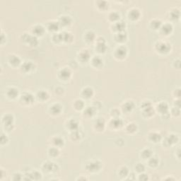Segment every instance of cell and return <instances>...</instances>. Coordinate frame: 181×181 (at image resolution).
Here are the masks:
<instances>
[{"label":"cell","mask_w":181,"mask_h":181,"mask_svg":"<svg viewBox=\"0 0 181 181\" xmlns=\"http://www.w3.org/2000/svg\"><path fill=\"white\" fill-rule=\"evenodd\" d=\"M2 121L4 127L5 129V131L9 132L11 131L14 127V117L13 114L11 113H6L2 116Z\"/></svg>","instance_id":"obj_1"},{"label":"cell","mask_w":181,"mask_h":181,"mask_svg":"<svg viewBox=\"0 0 181 181\" xmlns=\"http://www.w3.org/2000/svg\"><path fill=\"white\" fill-rule=\"evenodd\" d=\"M103 164L100 161L94 160L91 161L86 165V171L91 173H96L101 170Z\"/></svg>","instance_id":"obj_2"},{"label":"cell","mask_w":181,"mask_h":181,"mask_svg":"<svg viewBox=\"0 0 181 181\" xmlns=\"http://www.w3.org/2000/svg\"><path fill=\"white\" fill-rule=\"evenodd\" d=\"M141 108L142 109V114L145 118H151L154 115V109L149 100H146L142 103Z\"/></svg>","instance_id":"obj_3"},{"label":"cell","mask_w":181,"mask_h":181,"mask_svg":"<svg viewBox=\"0 0 181 181\" xmlns=\"http://www.w3.org/2000/svg\"><path fill=\"white\" fill-rule=\"evenodd\" d=\"M22 41L23 43L27 44L30 47L34 48L36 47L38 44V41L37 37H35V35H30L28 33H24L22 35Z\"/></svg>","instance_id":"obj_4"},{"label":"cell","mask_w":181,"mask_h":181,"mask_svg":"<svg viewBox=\"0 0 181 181\" xmlns=\"http://www.w3.org/2000/svg\"><path fill=\"white\" fill-rule=\"evenodd\" d=\"M156 50L161 54H166L170 50V44L166 41H158L156 44Z\"/></svg>","instance_id":"obj_5"},{"label":"cell","mask_w":181,"mask_h":181,"mask_svg":"<svg viewBox=\"0 0 181 181\" xmlns=\"http://www.w3.org/2000/svg\"><path fill=\"white\" fill-rule=\"evenodd\" d=\"M58 166L53 161H45L42 166V168L44 171L48 173H55L58 170Z\"/></svg>","instance_id":"obj_6"},{"label":"cell","mask_w":181,"mask_h":181,"mask_svg":"<svg viewBox=\"0 0 181 181\" xmlns=\"http://www.w3.org/2000/svg\"><path fill=\"white\" fill-rule=\"evenodd\" d=\"M8 63L11 67H21V58L19 57V56H18L15 54H10L8 56Z\"/></svg>","instance_id":"obj_7"},{"label":"cell","mask_w":181,"mask_h":181,"mask_svg":"<svg viewBox=\"0 0 181 181\" xmlns=\"http://www.w3.org/2000/svg\"><path fill=\"white\" fill-rule=\"evenodd\" d=\"M96 41V50H97L98 53H106V50H107V45L106 44L105 39L102 37H99Z\"/></svg>","instance_id":"obj_8"},{"label":"cell","mask_w":181,"mask_h":181,"mask_svg":"<svg viewBox=\"0 0 181 181\" xmlns=\"http://www.w3.org/2000/svg\"><path fill=\"white\" fill-rule=\"evenodd\" d=\"M127 55V49L125 46L120 45L116 48L115 52V57L119 60H123Z\"/></svg>","instance_id":"obj_9"},{"label":"cell","mask_w":181,"mask_h":181,"mask_svg":"<svg viewBox=\"0 0 181 181\" xmlns=\"http://www.w3.org/2000/svg\"><path fill=\"white\" fill-rule=\"evenodd\" d=\"M35 100L34 96L30 92H25L21 96V101L25 105H31Z\"/></svg>","instance_id":"obj_10"},{"label":"cell","mask_w":181,"mask_h":181,"mask_svg":"<svg viewBox=\"0 0 181 181\" xmlns=\"http://www.w3.org/2000/svg\"><path fill=\"white\" fill-rule=\"evenodd\" d=\"M21 71L26 74L31 73L35 69V64L31 61L23 62L21 65Z\"/></svg>","instance_id":"obj_11"},{"label":"cell","mask_w":181,"mask_h":181,"mask_svg":"<svg viewBox=\"0 0 181 181\" xmlns=\"http://www.w3.org/2000/svg\"><path fill=\"white\" fill-rule=\"evenodd\" d=\"M134 107H135V104H134V101H132V100H127L122 104V109L127 113H130L134 110Z\"/></svg>","instance_id":"obj_12"},{"label":"cell","mask_w":181,"mask_h":181,"mask_svg":"<svg viewBox=\"0 0 181 181\" xmlns=\"http://www.w3.org/2000/svg\"><path fill=\"white\" fill-rule=\"evenodd\" d=\"M6 94H7V97L10 98V99H15L19 96V91L17 88L12 86V87H9L8 88Z\"/></svg>","instance_id":"obj_13"},{"label":"cell","mask_w":181,"mask_h":181,"mask_svg":"<svg viewBox=\"0 0 181 181\" xmlns=\"http://www.w3.org/2000/svg\"><path fill=\"white\" fill-rule=\"evenodd\" d=\"M78 58H79V60H80L81 62H88L91 58V54L89 51L86 49L80 50L79 55H78Z\"/></svg>","instance_id":"obj_14"},{"label":"cell","mask_w":181,"mask_h":181,"mask_svg":"<svg viewBox=\"0 0 181 181\" xmlns=\"http://www.w3.org/2000/svg\"><path fill=\"white\" fill-rule=\"evenodd\" d=\"M62 109H63V107H62L61 104L58 103H55L53 104V105L50 106V111L53 115H59L60 114H61Z\"/></svg>","instance_id":"obj_15"},{"label":"cell","mask_w":181,"mask_h":181,"mask_svg":"<svg viewBox=\"0 0 181 181\" xmlns=\"http://www.w3.org/2000/svg\"><path fill=\"white\" fill-rule=\"evenodd\" d=\"M32 33L33 35H35V37H39V36H42L45 33V28H44L42 25H35L32 29Z\"/></svg>","instance_id":"obj_16"},{"label":"cell","mask_w":181,"mask_h":181,"mask_svg":"<svg viewBox=\"0 0 181 181\" xmlns=\"http://www.w3.org/2000/svg\"><path fill=\"white\" fill-rule=\"evenodd\" d=\"M122 125H123V121L119 118H113L110 122V126L115 130L120 129Z\"/></svg>","instance_id":"obj_17"},{"label":"cell","mask_w":181,"mask_h":181,"mask_svg":"<svg viewBox=\"0 0 181 181\" xmlns=\"http://www.w3.org/2000/svg\"><path fill=\"white\" fill-rule=\"evenodd\" d=\"M106 126V121L103 118H100L96 120L95 124H94V127L97 131L102 132L103 130H104Z\"/></svg>","instance_id":"obj_18"},{"label":"cell","mask_w":181,"mask_h":181,"mask_svg":"<svg viewBox=\"0 0 181 181\" xmlns=\"http://www.w3.org/2000/svg\"><path fill=\"white\" fill-rule=\"evenodd\" d=\"M36 97H37V98L39 100H41L42 102H44L49 99L50 95L46 90H41L37 93Z\"/></svg>","instance_id":"obj_19"},{"label":"cell","mask_w":181,"mask_h":181,"mask_svg":"<svg viewBox=\"0 0 181 181\" xmlns=\"http://www.w3.org/2000/svg\"><path fill=\"white\" fill-rule=\"evenodd\" d=\"M71 75H72V72L70 71V69L66 67L62 68L59 72L60 77L63 80L69 79Z\"/></svg>","instance_id":"obj_20"},{"label":"cell","mask_w":181,"mask_h":181,"mask_svg":"<svg viewBox=\"0 0 181 181\" xmlns=\"http://www.w3.org/2000/svg\"><path fill=\"white\" fill-rule=\"evenodd\" d=\"M140 11L138 9H136V8H133L129 12V18H130V19L133 20V21H136V20L140 19Z\"/></svg>","instance_id":"obj_21"},{"label":"cell","mask_w":181,"mask_h":181,"mask_svg":"<svg viewBox=\"0 0 181 181\" xmlns=\"http://www.w3.org/2000/svg\"><path fill=\"white\" fill-rule=\"evenodd\" d=\"M52 143L53 144V146L60 148L63 146L64 144V140L60 136H55L52 139Z\"/></svg>","instance_id":"obj_22"},{"label":"cell","mask_w":181,"mask_h":181,"mask_svg":"<svg viewBox=\"0 0 181 181\" xmlns=\"http://www.w3.org/2000/svg\"><path fill=\"white\" fill-rule=\"evenodd\" d=\"M91 64L94 67L96 68H100L103 67V60L100 56H95L92 58L91 60Z\"/></svg>","instance_id":"obj_23"},{"label":"cell","mask_w":181,"mask_h":181,"mask_svg":"<svg viewBox=\"0 0 181 181\" xmlns=\"http://www.w3.org/2000/svg\"><path fill=\"white\" fill-rule=\"evenodd\" d=\"M81 94L84 98H91L94 94V89L91 87H89V86H86V87L84 88L83 89H82Z\"/></svg>","instance_id":"obj_24"},{"label":"cell","mask_w":181,"mask_h":181,"mask_svg":"<svg viewBox=\"0 0 181 181\" xmlns=\"http://www.w3.org/2000/svg\"><path fill=\"white\" fill-rule=\"evenodd\" d=\"M130 173V172L129 170V168L126 166H120L119 169H118V175L122 178L125 179V178L129 176Z\"/></svg>","instance_id":"obj_25"},{"label":"cell","mask_w":181,"mask_h":181,"mask_svg":"<svg viewBox=\"0 0 181 181\" xmlns=\"http://www.w3.org/2000/svg\"><path fill=\"white\" fill-rule=\"evenodd\" d=\"M149 140L152 141V142L157 143V142H160L161 140V135L158 132H152L149 134Z\"/></svg>","instance_id":"obj_26"},{"label":"cell","mask_w":181,"mask_h":181,"mask_svg":"<svg viewBox=\"0 0 181 181\" xmlns=\"http://www.w3.org/2000/svg\"><path fill=\"white\" fill-rule=\"evenodd\" d=\"M157 110L161 114L165 115L168 112V106L166 102H161L157 106Z\"/></svg>","instance_id":"obj_27"},{"label":"cell","mask_w":181,"mask_h":181,"mask_svg":"<svg viewBox=\"0 0 181 181\" xmlns=\"http://www.w3.org/2000/svg\"><path fill=\"white\" fill-rule=\"evenodd\" d=\"M58 22H59L60 26H69L72 23V19L69 16H62V17H60Z\"/></svg>","instance_id":"obj_28"},{"label":"cell","mask_w":181,"mask_h":181,"mask_svg":"<svg viewBox=\"0 0 181 181\" xmlns=\"http://www.w3.org/2000/svg\"><path fill=\"white\" fill-rule=\"evenodd\" d=\"M161 32L164 35H169L170 33H171V32L173 31V26L172 24H170L169 23H166L164 24V25L161 26Z\"/></svg>","instance_id":"obj_29"},{"label":"cell","mask_w":181,"mask_h":181,"mask_svg":"<svg viewBox=\"0 0 181 181\" xmlns=\"http://www.w3.org/2000/svg\"><path fill=\"white\" fill-rule=\"evenodd\" d=\"M84 38L87 43H93L96 40V34L93 31H88L84 35Z\"/></svg>","instance_id":"obj_30"},{"label":"cell","mask_w":181,"mask_h":181,"mask_svg":"<svg viewBox=\"0 0 181 181\" xmlns=\"http://www.w3.org/2000/svg\"><path fill=\"white\" fill-rule=\"evenodd\" d=\"M127 35L124 31L118 32V33H116L115 37V41L118 42V43H124L127 40Z\"/></svg>","instance_id":"obj_31"},{"label":"cell","mask_w":181,"mask_h":181,"mask_svg":"<svg viewBox=\"0 0 181 181\" xmlns=\"http://www.w3.org/2000/svg\"><path fill=\"white\" fill-rule=\"evenodd\" d=\"M67 128H69L70 131H75V130H78L79 128V123L74 119L69 120L67 122Z\"/></svg>","instance_id":"obj_32"},{"label":"cell","mask_w":181,"mask_h":181,"mask_svg":"<svg viewBox=\"0 0 181 181\" xmlns=\"http://www.w3.org/2000/svg\"><path fill=\"white\" fill-rule=\"evenodd\" d=\"M96 108L95 107H92V106H89L85 108L84 110V115L86 118H92L96 113Z\"/></svg>","instance_id":"obj_33"},{"label":"cell","mask_w":181,"mask_h":181,"mask_svg":"<svg viewBox=\"0 0 181 181\" xmlns=\"http://www.w3.org/2000/svg\"><path fill=\"white\" fill-rule=\"evenodd\" d=\"M137 130V125L134 122H130L125 127V131L129 134H133Z\"/></svg>","instance_id":"obj_34"},{"label":"cell","mask_w":181,"mask_h":181,"mask_svg":"<svg viewBox=\"0 0 181 181\" xmlns=\"http://www.w3.org/2000/svg\"><path fill=\"white\" fill-rule=\"evenodd\" d=\"M178 141V135H176V134H171L166 138V142L168 144V145L170 146V145H172V144L177 143Z\"/></svg>","instance_id":"obj_35"},{"label":"cell","mask_w":181,"mask_h":181,"mask_svg":"<svg viewBox=\"0 0 181 181\" xmlns=\"http://www.w3.org/2000/svg\"><path fill=\"white\" fill-rule=\"evenodd\" d=\"M73 106L74 108H75L76 110H81L84 109V108H85L84 102L81 99H76L74 100Z\"/></svg>","instance_id":"obj_36"},{"label":"cell","mask_w":181,"mask_h":181,"mask_svg":"<svg viewBox=\"0 0 181 181\" xmlns=\"http://www.w3.org/2000/svg\"><path fill=\"white\" fill-rule=\"evenodd\" d=\"M60 27V25L58 21H51L48 24V29L50 31H57Z\"/></svg>","instance_id":"obj_37"},{"label":"cell","mask_w":181,"mask_h":181,"mask_svg":"<svg viewBox=\"0 0 181 181\" xmlns=\"http://www.w3.org/2000/svg\"><path fill=\"white\" fill-rule=\"evenodd\" d=\"M125 23L123 21H118L114 24V29L118 32H122L124 31V29H125Z\"/></svg>","instance_id":"obj_38"},{"label":"cell","mask_w":181,"mask_h":181,"mask_svg":"<svg viewBox=\"0 0 181 181\" xmlns=\"http://www.w3.org/2000/svg\"><path fill=\"white\" fill-rule=\"evenodd\" d=\"M148 164L149 166L152 168H156L158 166L159 164V160L157 157H155V156H152L148 159Z\"/></svg>","instance_id":"obj_39"},{"label":"cell","mask_w":181,"mask_h":181,"mask_svg":"<svg viewBox=\"0 0 181 181\" xmlns=\"http://www.w3.org/2000/svg\"><path fill=\"white\" fill-rule=\"evenodd\" d=\"M153 155L152 151L149 149H144L141 152V156L143 158V159H149L150 157H152Z\"/></svg>","instance_id":"obj_40"},{"label":"cell","mask_w":181,"mask_h":181,"mask_svg":"<svg viewBox=\"0 0 181 181\" xmlns=\"http://www.w3.org/2000/svg\"><path fill=\"white\" fill-rule=\"evenodd\" d=\"M120 17V14L115 11L111 12V13L109 14V17H108L110 21L112 22H114V23H116V22L119 21Z\"/></svg>","instance_id":"obj_41"},{"label":"cell","mask_w":181,"mask_h":181,"mask_svg":"<svg viewBox=\"0 0 181 181\" xmlns=\"http://www.w3.org/2000/svg\"><path fill=\"white\" fill-rule=\"evenodd\" d=\"M73 40V35L69 32H64L62 33V41L66 43H69Z\"/></svg>","instance_id":"obj_42"},{"label":"cell","mask_w":181,"mask_h":181,"mask_svg":"<svg viewBox=\"0 0 181 181\" xmlns=\"http://www.w3.org/2000/svg\"><path fill=\"white\" fill-rule=\"evenodd\" d=\"M162 26V23L161 21V20L159 19H154L152 20L151 21V26L153 28V29L154 30H157L161 29Z\"/></svg>","instance_id":"obj_43"},{"label":"cell","mask_w":181,"mask_h":181,"mask_svg":"<svg viewBox=\"0 0 181 181\" xmlns=\"http://www.w3.org/2000/svg\"><path fill=\"white\" fill-rule=\"evenodd\" d=\"M48 154H49L50 156H51V157H57L60 154L59 149L57 147H55V146H52V147L50 148L49 150H48Z\"/></svg>","instance_id":"obj_44"},{"label":"cell","mask_w":181,"mask_h":181,"mask_svg":"<svg viewBox=\"0 0 181 181\" xmlns=\"http://www.w3.org/2000/svg\"><path fill=\"white\" fill-rule=\"evenodd\" d=\"M32 180H41L42 178V173L40 171H38L37 170H34L33 171L31 172Z\"/></svg>","instance_id":"obj_45"},{"label":"cell","mask_w":181,"mask_h":181,"mask_svg":"<svg viewBox=\"0 0 181 181\" xmlns=\"http://www.w3.org/2000/svg\"><path fill=\"white\" fill-rule=\"evenodd\" d=\"M134 169H135V171L139 173H142L145 172L146 168L145 166L142 163H137L134 166Z\"/></svg>","instance_id":"obj_46"},{"label":"cell","mask_w":181,"mask_h":181,"mask_svg":"<svg viewBox=\"0 0 181 181\" xmlns=\"http://www.w3.org/2000/svg\"><path fill=\"white\" fill-rule=\"evenodd\" d=\"M12 180H23V175L19 172H16L13 174L11 178Z\"/></svg>","instance_id":"obj_47"},{"label":"cell","mask_w":181,"mask_h":181,"mask_svg":"<svg viewBox=\"0 0 181 181\" xmlns=\"http://www.w3.org/2000/svg\"><path fill=\"white\" fill-rule=\"evenodd\" d=\"M70 137H71L72 141H78L80 140V134L78 132V130L72 131L71 134H70Z\"/></svg>","instance_id":"obj_48"},{"label":"cell","mask_w":181,"mask_h":181,"mask_svg":"<svg viewBox=\"0 0 181 181\" xmlns=\"http://www.w3.org/2000/svg\"><path fill=\"white\" fill-rule=\"evenodd\" d=\"M9 141V139L8 137V136L5 133H2L1 134V139H0V142H1V145L3 146L8 143Z\"/></svg>","instance_id":"obj_49"},{"label":"cell","mask_w":181,"mask_h":181,"mask_svg":"<svg viewBox=\"0 0 181 181\" xmlns=\"http://www.w3.org/2000/svg\"><path fill=\"white\" fill-rule=\"evenodd\" d=\"M180 17V11L177 9H174L170 12V18L173 20H176Z\"/></svg>","instance_id":"obj_50"},{"label":"cell","mask_w":181,"mask_h":181,"mask_svg":"<svg viewBox=\"0 0 181 181\" xmlns=\"http://www.w3.org/2000/svg\"><path fill=\"white\" fill-rule=\"evenodd\" d=\"M53 40L57 43L62 42V33H55L53 36Z\"/></svg>","instance_id":"obj_51"},{"label":"cell","mask_w":181,"mask_h":181,"mask_svg":"<svg viewBox=\"0 0 181 181\" xmlns=\"http://www.w3.org/2000/svg\"><path fill=\"white\" fill-rule=\"evenodd\" d=\"M108 4L106 2H99V3H98V7L100 9H101L102 11H103V10H106L108 9Z\"/></svg>","instance_id":"obj_52"},{"label":"cell","mask_w":181,"mask_h":181,"mask_svg":"<svg viewBox=\"0 0 181 181\" xmlns=\"http://www.w3.org/2000/svg\"><path fill=\"white\" fill-rule=\"evenodd\" d=\"M7 171L5 169H4L2 167H1V170H0V180L2 181L7 178Z\"/></svg>","instance_id":"obj_53"},{"label":"cell","mask_w":181,"mask_h":181,"mask_svg":"<svg viewBox=\"0 0 181 181\" xmlns=\"http://www.w3.org/2000/svg\"><path fill=\"white\" fill-rule=\"evenodd\" d=\"M110 115H111L113 118H119L120 112L117 108H113V109H112L111 112H110Z\"/></svg>","instance_id":"obj_54"},{"label":"cell","mask_w":181,"mask_h":181,"mask_svg":"<svg viewBox=\"0 0 181 181\" xmlns=\"http://www.w3.org/2000/svg\"><path fill=\"white\" fill-rule=\"evenodd\" d=\"M138 180H149V176L148 174H146L144 173H140L138 177Z\"/></svg>","instance_id":"obj_55"},{"label":"cell","mask_w":181,"mask_h":181,"mask_svg":"<svg viewBox=\"0 0 181 181\" xmlns=\"http://www.w3.org/2000/svg\"><path fill=\"white\" fill-rule=\"evenodd\" d=\"M171 113L173 115H176V116H178L180 115V109H179L178 108H174L171 111Z\"/></svg>","instance_id":"obj_56"},{"label":"cell","mask_w":181,"mask_h":181,"mask_svg":"<svg viewBox=\"0 0 181 181\" xmlns=\"http://www.w3.org/2000/svg\"><path fill=\"white\" fill-rule=\"evenodd\" d=\"M76 180H88V178H87L86 176H81L78 178H76Z\"/></svg>","instance_id":"obj_57"}]
</instances>
